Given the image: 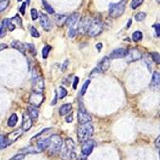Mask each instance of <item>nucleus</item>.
Returning <instances> with one entry per match:
<instances>
[{
    "label": "nucleus",
    "instance_id": "7",
    "mask_svg": "<svg viewBox=\"0 0 160 160\" xmlns=\"http://www.w3.org/2000/svg\"><path fill=\"white\" fill-rule=\"evenodd\" d=\"M43 102H44V96H43L42 93L32 92L30 97H29V103L32 105V107H35V108L40 107Z\"/></svg>",
    "mask_w": 160,
    "mask_h": 160
},
{
    "label": "nucleus",
    "instance_id": "26",
    "mask_svg": "<svg viewBox=\"0 0 160 160\" xmlns=\"http://www.w3.org/2000/svg\"><path fill=\"white\" fill-rule=\"evenodd\" d=\"M143 2H144V0H132V3H130V7H132V10H135V9L138 8Z\"/></svg>",
    "mask_w": 160,
    "mask_h": 160
},
{
    "label": "nucleus",
    "instance_id": "47",
    "mask_svg": "<svg viewBox=\"0 0 160 160\" xmlns=\"http://www.w3.org/2000/svg\"><path fill=\"white\" fill-rule=\"evenodd\" d=\"M7 47H8V45L5 44V43H3V44H0V51H2V50L6 49Z\"/></svg>",
    "mask_w": 160,
    "mask_h": 160
},
{
    "label": "nucleus",
    "instance_id": "14",
    "mask_svg": "<svg viewBox=\"0 0 160 160\" xmlns=\"http://www.w3.org/2000/svg\"><path fill=\"white\" fill-rule=\"evenodd\" d=\"M40 25H41V27L44 29L45 31L52 30V27H53V24H52L51 19L46 16V14H44V13H41L40 14Z\"/></svg>",
    "mask_w": 160,
    "mask_h": 160
},
{
    "label": "nucleus",
    "instance_id": "12",
    "mask_svg": "<svg viewBox=\"0 0 160 160\" xmlns=\"http://www.w3.org/2000/svg\"><path fill=\"white\" fill-rule=\"evenodd\" d=\"M33 126V120L29 116V114L26 112L22 116V124H21V129L23 132H28Z\"/></svg>",
    "mask_w": 160,
    "mask_h": 160
},
{
    "label": "nucleus",
    "instance_id": "2",
    "mask_svg": "<svg viewBox=\"0 0 160 160\" xmlns=\"http://www.w3.org/2000/svg\"><path fill=\"white\" fill-rule=\"evenodd\" d=\"M75 143L73 141V139L71 138H67L65 140V145L64 147L62 148L61 152V157L62 159L63 160H71V159H74L75 156H76V153H75Z\"/></svg>",
    "mask_w": 160,
    "mask_h": 160
},
{
    "label": "nucleus",
    "instance_id": "21",
    "mask_svg": "<svg viewBox=\"0 0 160 160\" xmlns=\"http://www.w3.org/2000/svg\"><path fill=\"white\" fill-rule=\"evenodd\" d=\"M18 117L16 113H12L11 114V116L9 117V120H8V126L11 127V128H13L18 124Z\"/></svg>",
    "mask_w": 160,
    "mask_h": 160
},
{
    "label": "nucleus",
    "instance_id": "15",
    "mask_svg": "<svg viewBox=\"0 0 160 160\" xmlns=\"http://www.w3.org/2000/svg\"><path fill=\"white\" fill-rule=\"evenodd\" d=\"M127 55V50L124 48H119V49H115L112 51L109 55V59L115 60V59H121V58L126 57Z\"/></svg>",
    "mask_w": 160,
    "mask_h": 160
},
{
    "label": "nucleus",
    "instance_id": "45",
    "mask_svg": "<svg viewBox=\"0 0 160 160\" xmlns=\"http://www.w3.org/2000/svg\"><path fill=\"white\" fill-rule=\"evenodd\" d=\"M159 141H160V137L158 136V137L156 138V141H155V147H156V149H157V150H159V146H160Z\"/></svg>",
    "mask_w": 160,
    "mask_h": 160
},
{
    "label": "nucleus",
    "instance_id": "46",
    "mask_svg": "<svg viewBox=\"0 0 160 160\" xmlns=\"http://www.w3.org/2000/svg\"><path fill=\"white\" fill-rule=\"evenodd\" d=\"M68 63H69V62H68V61H65V63H63V65H62V70L63 72L67 69V65H68Z\"/></svg>",
    "mask_w": 160,
    "mask_h": 160
},
{
    "label": "nucleus",
    "instance_id": "5",
    "mask_svg": "<svg viewBox=\"0 0 160 160\" xmlns=\"http://www.w3.org/2000/svg\"><path fill=\"white\" fill-rule=\"evenodd\" d=\"M103 32V23L99 19H94L89 23L86 33L90 37H97Z\"/></svg>",
    "mask_w": 160,
    "mask_h": 160
},
{
    "label": "nucleus",
    "instance_id": "1",
    "mask_svg": "<svg viewBox=\"0 0 160 160\" xmlns=\"http://www.w3.org/2000/svg\"><path fill=\"white\" fill-rule=\"evenodd\" d=\"M62 148V139L59 135H52L49 137V143L47 146V152L51 156H55L61 152Z\"/></svg>",
    "mask_w": 160,
    "mask_h": 160
},
{
    "label": "nucleus",
    "instance_id": "51",
    "mask_svg": "<svg viewBox=\"0 0 160 160\" xmlns=\"http://www.w3.org/2000/svg\"><path fill=\"white\" fill-rule=\"evenodd\" d=\"M18 1H22V0H18Z\"/></svg>",
    "mask_w": 160,
    "mask_h": 160
},
{
    "label": "nucleus",
    "instance_id": "16",
    "mask_svg": "<svg viewBox=\"0 0 160 160\" xmlns=\"http://www.w3.org/2000/svg\"><path fill=\"white\" fill-rule=\"evenodd\" d=\"M11 45H12V48L18 50V51H19L20 53H22L23 55L26 54L27 48H26V45L23 44L22 42H20V41H18V40H13V41L12 42V44H11Z\"/></svg>",
    "mask_w": 160,
    "mask_h": 160
},
{
    "label": "nucleus",
    "instance_id": "29",
    "mask_svg": "<svg viewBox=\"0 0 160 160\" xmlns=\"http://www.w3.org/2000/svg\"><path fill=\"white\" fill-rule=\"evenodd\" d=\"M50 50H51V47L49 45H46V46L43 47V49H42V58L43 59H47Z\"/></svg>",
    "mask_w": 160,
    "mask_h": 160
},
{
    "label": "nucleus",
    "instance_id": "19",
    "mask_svg": "<svg viewBox=\"0 0 160 160\" xmlns=\"http://www.w3.org/2000/svg\"><path fill=\"white\" fill-rule=\"evenodd\" d=\"M27 113L29 114V116L31 117V119L34 121V120H37L38 118V109L37 108H35V107H32V106H30V107H28V108H27Z\"/></svg>",
    "mask_w": 160,
    "mask_h": 160
},
{
    "label": "nucleus",
    "instance_id": "30",
    "mask_svg": "<svg viewBox=\"0 0 160 160\" xmlns=\"http://www.w3.org/2000/svg\"><path fill=\"white\" fill-rule=\"evenodd\" d=\"M89 83H90V81H89V80L85 81V82L83 83V85H82V90H81V95H82V96L84 95L85 92L87 91V88H88Z\"/></svg>",
    "mask_w": 160,
    "mask_h": 160
},
{
    "label": "nucleus",
    "instance_id": "37",
    "mask_svg": "<svg viewBox=\"0 0 160 160\" xmlns=\"http://www.w3.org/2000/svg\"><path fill=\"white\" fill-rule=\"evenodd\" d=\"M24 158H25V154L18 153L17 155H14L12 158H11V160H24Z\"/></svg>",
    "mask_w": 160,
    "mask_h": 160
},
{
    "label": "nucleus",
    "instance_id": "40",
    "mask_svg": "<svg viewBox=\"0 0 160 160\" xmlns=\"http://www.w3.org/2000/svg\"><path fill=\"white\" fill-rule=\"evenodd\" d=\"M25 45H26V48H29V50H30V52L33 55H36V49H35L34 45H32V44H25Z\"/></svg>",
    "mask_w": 160,
    "mask_h": 160
},
{
    "label": "nucleus",
    "instance_id": "31",
    "mask_svg": "<svg viewBox=\"0 0 160 160\" xmlns=\"http://www.w3.org/2000/svg\"><path fill=\"white\" fill-rule=\"evenodd\" d=\"M6 29L7 28L2 21V23L0 24V38H4L6 36Z\"/></svg>",
    "mask_w": 160,
    "mask_h": 160
},
{
    "label": "nucleus",
    "instance_id": "25",
    "mask_svg": "<svg viewBox=\"0 0 160 160\" xmlns=\"http://www.w3.org/2000/svg\"><path fill=\"white\" fill-rule=\"evenodd\" d=\"M10 4V0H0V12L7 9Z\"/></svg>",
    "mask_w": 160,
    "mask_h": 160
},
{
    "label": "nucleus",
    "instance_id": "44",
    "mask_svg": "<svg viewBox=\"0 0 160 160\" xmlns=\"http://www.w3.org/2000/svg\"><path fill=\"white\" fill-rule=\"evenodd\" d=\"M78 82H79V78H78V77H75V79H74V83H73V87H74V89H76V88H77Z\"/></svg>",
    "mask_w": 160,
    "mask_h": 160
},
{
    "label": "nucleus",
    "instance_id": "42",
    "mask_svg": "<svg viewBox=\"0 0 160 160\" xmlns=\"http://www.w3.org/2000/svg\"><path fill=\"white\" fill-rule=\"evenodd\" d=\"M154 28H155V32H156V36H157V38H159L160 37V25H159V23H157V24H155L154 25Z\"/></svg>",
    "mask_w": 160,
    "mask_h": 160
},
{
    "label": "nucleus",
    "instance_id": "22",
    "mask_svg": "<svg viewBox=\"0 0 160 160\" xmlns=\"http://www.w3.org/2000/svg\"><path fill=\"white\" fill-rule=\"evenodd\" d=\"M3 23L5 24L6 28L10 31H13L14 29H16V25L11 21V19H5V20H3Z\"/></svg>",
    "mask_w": 160,
    "mask_h": 160
},
{
    "label": "nucleus",
    "instance_id": "39",
    "mask_svg": "<svg viewBox=\"0 0 160 160\" xmlns=\"http://www.w3.org/2000/svg\"><path fill=\"white\" fill-rule=\"evenodd\" d=\"M31 18L33 20H36L38 18V11L36 9H32L31 10Z\"/></svg>",
    "mask_w": 160,
    "mask_h": 160
},
{
    "label": "nucleus",
    "instance_id": "6",
    "mask_svg": "<svg viewBox=\"0 0 160 160\" xmlns=\"http://www.w3.org/2000/svg\"><path fill=\"white\" fill-rule=\"evenodd\" d=\"M92 120L90 114L86 111L84 106L82 105V103H80L79 106V111H78V121L80 125L82 124H86V123H90Z\"/></svg>",
    "mask_w": 160,
    "mask_h": 160
},
{
    "label": "nucleus",
    "instance_id": "34",
    "mask_svg": "<svg viewBox=\"0 0 160 160\" xmlns=\"http://www.w3.org/2000/svg\"><path fill=\"white\" fill-rule=\"evenodd\" d=\"M30 34L34 38H39V33L38 32V30H37V29L34 26H31L30 27Z\"/></svg>",
    "mask_w": 160,
    "mask_h": 160
},
{
    "label": "nucleus",
    "instance_id": "17",
    "mask_svg": "<svg viewBox=\"0 0 160 160\" xmlns=\"http://www.w3.org/2000/svg\"><path fill=\"white\" fill-rule=\"evenodd\" d=\"M159 82H160V77H159V72L155 71L153 72V75L152 78L151 82V87L153 89H158L159 88Z\"/></svg>",
    "mask_w": 160,
    "mask_h": 160
},
{
    "label": "nucleus",
    "instance_id": "10",
    "mask_svg": "<svg viewBox=\"0 0 160 160\" xmlns=\"http://www.w3.org/2000/svg\"><path fill=\"white\" fill-rule=\"evenodd\" d=\"M23 132H24L21 128H18V129H16V130H13V132H10L9 134H7L5 136V138H6V142H7L8 146H10V145H12V143L16 142L19 137H21Z\"/></svg>",
    "mask_w": 160,
    "mask_h": 160
},
{
    "label": "nucleus",
    "instance_id": "48",
    "mask_svg": "<svg viewBox=\"0 0 160 160\" xmlns=\"http://www.w3.org/2000/svg\"><path fill=\"white\" fill-rule=\"evenodd\" d=\"M96 47H97V49L100 51V50H101V48L103 47V44H102V43H98V44L96 45Z\"/></svg>",
    "mask_w": 160,
    "mask_h": 160
},
{
    "label": "nucleus",
    "instance_id": "11",
    "mask_svg": "<svg viewBox=\"0 0 160 160\" xmlns=\"http://www.w3.org/2000/svg\"><path fill=\"white\" fill-rule=\"evenodd\" d=\"M33 92L35 93H42L44 90V80L42 77H36L33 81Z\"/></svg>",
    "mask_w": 160,
    "mask_h": 160
},
{
    "label": "nucleus",
    "instance_id": "50",
    "mask_svg": "<svg viewBox=\"0 0 160 160\" xmlns=\"http://www.w3.org/2000/svg\"><path fill=\"white\" fill-rule=\"evenodd\" d=\"M157 2H158V3H159V0H157Z\"/></svg>",
    "mask_w": 160,
    "mask_h": 160
},
{
    "label": "nucleus",
    "instance_id": "32",
    "mask_svg": "<svg viewBox=\"0 0 160 160\" xmlns=\"http://www.w3.org/2000/svg\"><path fill=\"white\" fill-rule=\"evenodd\" d=\"M43 6H44V8H45V10L47 11V12H49L50 14H53V13H55V11H54V9L46 2V1H43Z\"/></svg>",
    "mask_w": 160,
    "mask_h": 160
},
{
    "label": "nucleus",
    "instance_id": "8",
    "mask_svg": "<svg viewBox=\"0 0 160 160\" xmlns=\"http://www.w3.org/2000/svg\"><path fill=\"white\" fill-rule=\"evenodd\" d=\"M142 54L137 48H132L129 50H127V55H126V59L127 62H136L141 60Z\"/></svg>",
    "mask_w": 160,
    "mask_h": 160
},
{
    "label": "nucleus",
    "instance_id": "13",
    "mask_svg": "<svg viewBox=\"0 0 160 160\" xmlns=\"http://www.w3.org/2000/svg\"><path fill=\"white\" fill-rule=\"evenodd\" d=\"M110 67V59L108 57L103 58V60L98 64V66L95 68L94 71L96 72H106L108 68Z\"/></svg>",
    "mask_w": 160,
    "mask_h": 160
},
{
    "label": "nucleus",
    "instance_id": "33",
    "mask_svg": "<svg viewBox=\"0 0 160 160\" xmlns=\"http://www.w3.org/2000/svg\"><path fill=\"white\" fill-rule=\"evenodd\" d=\"M145 18H146V13L141 12H138L137 14H135V19L137 21H143Z\"/></svg>",
    "mask_w": 160,
    "mask_h": 160
},
{
    "label": "nucleus",
    "instance_id": "27",
    "mask_svg": "<svg viewBox=\"0 0 160 160\" xmlns=\"http://www.w3.org/2000/svg\"><path fill=\"white\" fill-rule=\"evenodd\" d=\"M6 147H8V145H7L5 136L4 135H0V151L4 150Z\"/></svg>",
    "mask_w": 160,
    "mask_h": 160
},
{
    "label": "nucleus",
    "instance_id": "4",
    "mask_svg": "<svg viewBox=\"0 0 160 160\" xmlns=\"http://www.w3.org/2000/svg\"><path fill=\"white\" fill-rule=\"evenodd\" d=\"M126 9V0H122L119 3L109 5V17L113 18H117L124 13Z\"/></svg>",
    "mask_w": 160,
    "mask_h": 160
},
{
    "label": "nucleus",
    "instance_id": "28",
    "mask_svg": "<svg viewBox=\"0 0 160 160\" xmlns=\"http://www.w3.org/2000/svg\"><path fill=\"white\" fill-rule=\"evenodd\" d=\"M142 38H143V34H142V32H140V31H135V32L132 34V39H133L134 41H139V40L142 39Z\"/></svg>",
    "mask_w": 160,
    "mask_h": 160
},
{
    "label": "nucleus",
    "instance_id": "41",
    "mask_svg": "<svg viewBox=\"0 0 160 160\" xmlns=\"http://www.w3.org/2000/svg\"><path fill=\"white\" fill-rule=\"evenodd\" d=\"M65 120L67 123H71L72 121H73V113H70L69 112V115H67L65 117Z\"/></svg>",
    "mask_w": 160,
    "mask_h": 160
},
{
    "label": "nucleus",
    "instance_id": "3",
    "mask_svg": "<svg viewBox=\"0 0 160 160\" xmlns=\"http://www.w3.org/2000/svg\"><path fill=\"white\" fill-rule=\"evenodd\" d=\"M94 133V128L90 123L82 124L78 128V139L80 142H84L90 139Z\"/></svg>",
    "mask_w": 160,
    "mask_h": 160
},
{
    "label": "nucleus",
    "instance_id": "35",
    "mask_svg": "<svg viewBox=\"0 0 160 160\" xmlns=\"http://www.w3.org/2000/svg\"><path fill=\"white\" fill-rule=\"evenodd\" d=\"M152 58L154 62H156L157 64H159V61H160V58H159V53L158 52H153L152 53Z\"/></svg>",
    "mask_w": 160,
    "mask_h": 160
},
{
    "label": "nucleus",
    "instance_id": "38",
    "mask_svg": "<svg viewBox=\"0 0 160 160\" xmlns=\"http://www.w3.org/2000/svg\"><path fill=\"white\" fill-rule=\"evenodd\" d=\"M76 34H77L76 29H74V28H70L69 33H68V36H69V38H75V37H76Z\"/></svg>",
    "mask_w": 160,
    "mask_h": 160
},
{
    "label": "nucleus",
    "instance_id": "43",
    "mask_svg": "<svg viewBox=\"0 0 160 160\" xmlns=\"http://www.w3.org/2000/svg\"><path fill=\"white\" fill-rule=\"evenodd\" d=\"M26 6H27V4H26V3H23V4H22V6H21V8H20V12H21V14H25V9H26Z\"/></svg>",
    "mask_w": 160,
    "mask_h": 160
},
{
    "label": "nucleus",
    "instance_id": "20",
    "mask_svg": "<svg viewBox=\"0 0 160 160\" xmlns=\"http://www.w3.org/2000/svg\"><path fill=\"white\" fill-rule=\"evenodd\" d=\"M71 110H72V105L71 104H64L60 108L59 112H60V115L64 116V115H67L69 112H71Z\"/></svg>",
    "mask_w": 160,
    "mask_h": 160
},
{
    "label": "nucleus",
    "instance_id": "23",
    "mask_svg": "<svg viewBox=\"0 0 160 160\" xmlns=\"http://www.w3.org/2000/svg\"><path fill=\"white\" fill-rule=\"evenodd\" d=\"M66 18L67 17L66 16H62V14H58V16L56 17V21H57V24L58 25H62L64 24V22L66 21Z\"/></svg>",
    "mask_w": 160,
    "mask_h": 160
},
{
    "label": "nucleus",
    "instance_id": "9",
    "mask_svg": "<svg viewBox=\"0 0 160 160\" xmlns=\"http://www.w3.org/2000/svg\"><path fill=\"white\" fill-rule=\"evenodd\" d=\"M96 145V142L92 139H88L84 142H82V153L84 156H88L92 152L93 149Z\"/></svg>",
    "mask_w": 160,
    "mask_h": 160
},
{
    "label": "nucleus",
    "instance_id": "18",
    "mask_svg": "<svg viewBox=\"0 0 160 160\" xmlns=\"http://www.w3.org/2000/svg\"><path fill=\"white\" fill-rule=\"evenodd\" d=\"M78 19H79V13L75 12V13H73V14H71V16H70L69 18H66L65 23H66L67 26H69V27L72 28V27H73V26L78 22Z\"/></svg>",
    "mask_w": 160,
    "mask_h": 160
},
{
    "label": "nucleus",
    "instance_id": "36",
    "mask_svg": "<svg viewBox=\"0 0 160 160\" xmlns=\"http://www.w3.org/2000/svg\"><path fill=\"white\" fill-rule=\"evenodd\" d=\"M11 21L13 22V21H17V24L21 28L22 27V20L21 18H19V16H16V17H13L12 18H11Z\"/></svg>",
    "mask_w": 160,
    "mask_h": 160
},
{
    "label": "nucleus",
    "instance_id": "49",
    "mask_svg": "<svg viewBox=\"0 0 160 160\" xmlns=\"http://www.w3.org/2000/svg\"><path fill=\"white\" fill-rule=\"evenodd\" d=\"M130 24H132V20H130V19H129V20H128V27H127V28H128Z\"/></svg>",
    "mask_w": 160,
    "mask_h": 160
},
{
    "label": "nucleus",
    "instance_id": "24",
    "mask_svg": "<svg viewBox=\"0 0 160 160\" xmlns=\"http://www.w3.org/2000/svg\"><path fill=\"white\" fill-rule=\"evenodd\" d=\"M57 94H58V98L62 99V98H64V97L67 95V90L64 88V87L60 86V87H59V91L57 92Z\"/></svg>",
    "mask_w": 160,
    "mask_h": 160
}]
</instances>
